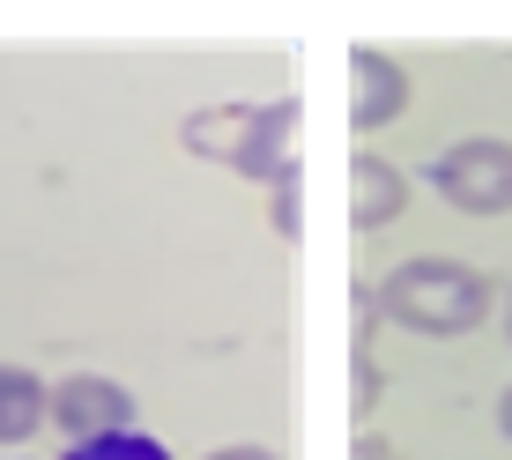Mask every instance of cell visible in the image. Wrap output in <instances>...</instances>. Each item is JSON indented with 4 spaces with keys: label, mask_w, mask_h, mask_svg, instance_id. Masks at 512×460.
<instances>
[{
    "label": "cell",
    "mask_w": 512,
    "mask_h": 460,
    "mask_svg": "<svg viewBox=\"0 0 512 460\" xmlns=\"http://www.w3.org/2000/svg\"><path fill=\"white\" fill-rule=\"evenodd\" d=\"M297 104H201V112H186V156H201V164H223L238 171V179H260V186H282L290 179V134H297Z\"/></svg>",
    "instance_id": "cell-1"
},
{
    "label": "cell",
    "mask_w": 512,
    "mask_h": 460,
    "mask_svg": "<svg viewBox=\"0 0 512 460\" xmlns=\"http://www.w3.org/2000/svg\"><path fill=\"white\" fill-rule=\"evenodd\" d=\"M379 312L409 334H431V342H453V334H475L490 312V275L468 268V260H438L416 253L401 260L394 275L379 282Z\"/></svg>",
    "instance_id": "cell-2"
},
{
    "label": "cell",
    "mask_w": 512,
    "mask_h": 460,
    "mask_svg": "<svg viewBox=\"0 0 512 460\" xmlns=\"http://www.w3.org/2000/svg\"><path fill=\"white\" fill-rule=\"evenodd\" d=\"M431 186L446 193L461 216H512V141L475 134L431 156Z\"/></svg>",
    "instance_id": "cell-3"
},
{
    "label": "cell",
    "mask_w": 512,
    "mask_h": 460,
    "mask_svg": "<svg viewBox=\"0 0 512 460\" xmlns=\"http://www.w3.org/2000/svg\"><path fill=\"white\" fill-rule=\"evenodd\" d=\"M52 423L75 438H104V431H134V394L104 371H75L67 386H52Z\"/></svg>",
    "instance_id": "cell-4"
},
{
    "label": "cell",
    "mask_w": 512,
    "mask_h": 460,
    "mask_svg": "<svg viewBox=\"0 0 512 460\" xmlns=\"http://www.w3.org/2000/svg\"><path fill=\"white\" fill-rule=\"evenodd\" d=\"M401 112H409V75H401L386 52L357 45V52H349V127L379 134V127H394Z\"/></svg>",
    "instance_id": "cell-5"
},
{
    "label": "cell",
    "mask_w": 512,
    "mask_h": 460,
    "mask_svg": "<svg viewBox=\"0 0 512 460\" xmlns=\"http://www.w3.org/2000/svg\"><path fill=\"white\" fill-rule=\"evenodd\" d=\"M409 208V179H401L386 156H357V171H349V223L372 238V230H386Z\"/></svg>",
    "instance_id": "cell-6"
},
{
    "label": "cell",
    "mask_w": 512,
    "mask_h": 460,
    "mask_svg": "<svg viewBox=\"0 0 512 460\" xmlns=\"http://www.w3.org/2000/svg\"><path fill=\"white\" fill-rule=\"evenodd\" d=\"M38 423H52V386H38V371L0 364V446L38 438Z\"/></svg>",
    "instance_id": "cell-7"
},
{
    "label": "cell",
    "mask_w": 512,
    "mask_h": 460,
    "mask_svg": "<svg viewBox=\"0 0 512 460\" xmlns=\"http://www.w3.org/2000/svg\"><path fill=\"white\" fill-rule=\"evenodd\" d=\"M60 460H171V446L149 431H104V438H75Z\"/></svg>",
    "instance_id": "cell-8"
},
{
    "label": "cell",
    "mask_w": 512,
    "mask_h": 460,
    "mask_svg": "<svg viewBox=\"0 0 512 460\" xmlns=\"http://www.w3.org/2000/svg\"><path fill=\"white\" fill-rule=\"evenodd\" d=\"M379 409V364H372V349H357V416H372Z\"/></svg>",
    "instance_id": "cell-9"
},
{
    "label": "cell",
    "mask_w": 512,
    "mask_h": 460,
    "mask_svg": "<svg viewBox=\"0 0 512 460\" xmlns=\"http://www.w3.org/2000/svg\"><path fill=\"white\" fill-rule=\"evenodd\" d=\"M282 238H297V171H290V179H282Z\"/></svg>",
    "instance_id": "cell-10"
},
{
    "label": "cell",
    "mask_w": 512,
    "mask_h": 460,
    "mask_svg": "<svg viewBox=\"0 0 512 460\" xmlns=\"http://www.w3.org/2000/svg\"><path fill=\"white\" fill-rule=\"evenodd\" d=\"M357 460H401V453L386 446V438H357Z\"/></svg>",
    "instance_id": "cell-11"
},
{
    "label": "cell",
    "mask_w": 512,
    "mask_h": 460,
    "mask_svg": "<svg viewBox=\"0 0 512 460\" xmlns=\"http://www.w3.org/2000/svg\"><path fill=\"white\" fill-rule=\"evenodd\" d=\"M208 460H275L268 446H223V453H208Z\"/></svg>",
    "instance_id": "cell-12"
},
{
    "label": "cell",
    "mask_w": 512,
    "mask_h": 460,
    "mask_svg": "<svg viewBox=\"0 0 512 460\" xmlns=\"http://www.w3.org/2000/svg\"><path fill=\"white\" fill-rule=\"evenodd\" d=\"M498 431L512 438V386H505V401H498Z\"/></svg>",
    "instance_id": "cell-13"
},
{
    "label": "cell",
    "mask_w": 512,
    "mask_h": 460,
    "mask_svg": "<svg viewBox=\"0 0 512 460\" xmlns=\"http://www.w3.org/2000/svg\"><path fill=\"white\" fill-rule=\"evenodd\" d=\"M505 334H512V305H505Z\"/></svg>",
    "instance_id": "cell-14"
}]
</instances>
